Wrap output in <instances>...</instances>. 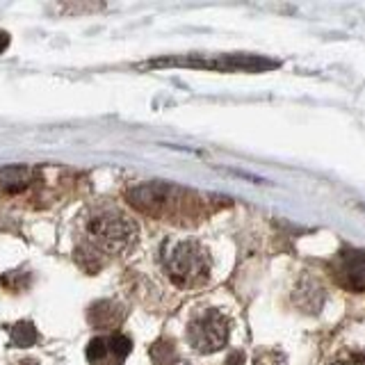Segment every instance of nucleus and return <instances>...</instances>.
Instances as JSON below:
<instances>
[{"label": "nucleus", "mask_w": 365, "mask_h": 365, "mask_svg": "<svg viewBox=\"0 0 365 365\" xmlns=\"http://www.w3.org/2000/svg\"><path fill=\"white\" fill-rule=\"evenodd\" d=\"M83 233L96 251L119 256L135 245L137 224L117 205L101 203L89 208L83 217Z\"/></svg>", "instance_id": "1"}, {"label": "nucleus", "mask_w": 365, "mask_h": 365, "mask_svg": "<svg viewBox=\"0 0 365 365\" xmlns=\"http://www.w3.org/2000/svg\"><path fill=\"white\" fill-rule=\"evenodd\" d=\"M165 269L178 288H197L210 274L208 249L194 237L171 242L165 247Z\"/></svg>", "instance_id": "2"}, {"label": "nucleus", "mask_w": 365, "mask_h": 365, "mask_svg": "<svg viewBox=\"0 0 365 365\" xmlns=\"http://www.w3.org/2000/svg\"><path fill=\"white\" fill-rule=\"evenodd\" d=\"M187 340L197 351H220L228 340V319L212 308L197 313L187 324Z\"/></svg>", "instance_id": "3"}, {"label": "nucleus", "mask_w": 365, "mask_h": 365, "mask_svg": "<svg viewBox=\"0 0 365 365\" xmlns=\"http://www.w3.org/2000/svg\"><path fill=\"white\" fill-rule=\"evenodd\" d=\"M185 197V192L169 182H146V185H137L128 190V201L133 208L140 212L163 217L169 212V208L178 205Z\"/></svg>", "instance_id": "4"}, {"label": "nucleus", "mask_w": 365, "mask_h": 365, "mask_svg": "<svg viewBox=\"0 0 365 365\" xmlns=\"http://www.w3.org/2000/svg\"><path fill=\"white\" fill-rule=\"evenodd\" d=\"M130 351V340L114 334L106 338H94L87 347V359L91 365H121Z\"/></svg>", "instance_id": "5"}, {"label": "nucleus", "mask_w": 365, "mask_h": 365, "mask_svg": "<svg viewBox=\"0 0 365 365\" xmlns=\"http://www.w3.org/2000/svg\"><path fill=\"white\" fill-rule=\"evenodd\" d=\"M336 277L347 290L365 292V254L345 251L336 260Z\"/></svg>", "instance_id": "6"}, {"label": "nucleus", "mask_w": 365, "mask_h": 365, "mask_svg": "<svg viewBox=\"0 0 365 365\" xmlns=\"http://www.w3.org/2000/svg\"><path fill=\"white\" fill-rule=\"evenodd\" d=\"M32 180V169L28 167H5L0 169V190L5 192H19V190H26Z\"/></svg>", "instance_id": "7"}, {"label": "nucleus", "mask_w": 365, "mask_h": 365, "mask_svg": "<svg viewBox=\"0 0 365 365\" xmlns=\"http://www.w3.org/2000/svg\"><path fill=\"white\" fill-rule=\"evenodd\" d=\"M37 338H39L37 329H34L30 322H21L11 329V340H14V345H19V347H30Z\"/></svg>", "instance_id": "8"}, {"label": "nucleus", "mask_w": 365, "mask_h": 365, "mask_svg": "<svg viewBox=\"0 0 365 365\" xmlns=\"http://www.w3.org/2000/svg\"><path fill=\"white\" fill-rule=\"evenodd\" d=\"M331 365H365V354H345Z\"/></svg>", "instance_id": "9"}, {"label": "nucleus", "mask_w": 365, "mask_h": 365, "mask_svg": "<svg viewBox=\"0 0 365 365\" xmlns=\"http://www.w3.org/2000/svg\"><path fill=\"white\" fill-rule=\"evenodd\" d=\"M7 46H9V34L0 30V53H5Z\"/></svg>", "instance_id": "10"}]
</instances>
